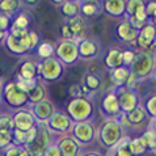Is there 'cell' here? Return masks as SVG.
<instances>
[{"mask_svg":"<svg viewBox=\"0 0 156 156\" xmlns=\"http://www.w3.org/2000/svg\"><path fill=\"white\" fill-rule=\"evenodd\" d=\"M135 101H136V98L131 92H125L122 96H121L118 104L122 106V109L131 110V109H134V106H135Z\"/></svg>","mask_w":156,"mask_h":156,"instance_id":"obj_17","label":"cell"},{"mask_svg":"<svg viewBox=\"0 0 156 156\" xmlns=\"http://www.w3.org/2000/svg\"><path fill=\"white\" fill-rule=\"evenodd\" d=\"M112 77L115 80V83H125V81L127 80L129 77V71L126 70V68H115V70L113 71V73H112Z\"/></svg>","mask_w":156,"mask_h":156,"instance_id":"obj_28","label":"cell"},{"mask_svg":"<svg viewBox=\"0 0 156 156\" xmlns=\"http://www.w3.org/2000/svg\"><path fill=\"white\" fill-rule=\"evenodd\" d=\"M53 53H54V49H53V46H51L50 43H42V45H40V47H38V50H37L38 57H41L43 59L51 58Z\"/></svg>","mask_w":156,"mask_h":156,"instance_id":"obj_27","label":"cell"},{"mask_svg":"<svg viewBox=\"0 0 156 156\" xmlns=\"http://www.w3.org/2000/svg\"><path fill=\"white\" fill-rule=\"evenodd\" d=\"M89 110H90V106L89 104L85 101V100H81V98H76L68 105V112L70 114L73 115L76 119H80V118H84L89 114Z\"/></svg>","mask_w":156,"mask_h":156,"instance_id":"obj_6","label":"cell"},{"mask_svg":"<svg viewBox=\"0 0 156 156\" xmlns=\"http://www.w3.org/2000/svg\"><path fill=\"white\" fill-rule=\"evenodd\" d=\"M67 27L70 29V32L72 33V37L75 38V37H80L81 34H83L85 25H84V20L81 19V17L75 16V17H72V19L68 20Z\"/></svg>","mask_w":156,"mask_h":156,"instance_id":"obj_12","label":"cell"},{"mask_svg":"<svg viewBox=\"0 0 156 156\" xmlns=\"http://www.w3.org/2000/svg\"><path fill=\"white\" fill-rule=\"evenodd\" d=\"M12 131L7 130H0V148L7 150L12 144Z\"/></svg>","mask_w":156,"mask_h":156,"instance_id":"obj_26","label":"cell"},{"mask_svg":"<svg viewBox=\"0 0 156 156\" xmlns=\"http://www.w3.org/2000/svg\"><path fill=\"white\" fill-rule=\"evenodd\" d=\"M29 24H30V20H29V17H28L27 15L21 13V15H19V16H17L16 19H15L13 24H12L11 27L17 28V29H23V30H28Z\"/></svg>","mask_w":156,"mask_h":156,"instance_id":"obj_24","label":"cell"},{"mask_svg":"<svg viewBox=\"0 0 156 156\" xmlns=\"http://www.w3.org/2000/svg\"><path fill=\"white\" fill-rule=\"evenodd\" d=\"M37 73L42 75L46 80H55L62 73V66H60V63L57 59L49 58L45 59L42 63H38Z\"/></svg>","mask_w":156,"mask_h":156,"instance_id":"obj_2","label":"cell"},{"mask_svg":"<svg viewBox=\"0 0 156 156\" xmlns=\"http://www.w3.org/2000/svg\"><path fill=\"white\" fill-rule=\"evenodd\" d=\"M57 53L63 62L71 63L77 57V46L71 41H64L58 46Z\"/></svg>","mask_w":156,"mask_h":156,"instance_id":"obj_4","label":"cell"},{"mask_svg":"<svg viewBox=\"0 0 156 156\" xmlns=\"http://www.w3.org/2000/svg\"><path fill=\"white\" fill-rule=\"evenodd\" d=\"M12 118H13L15 129L21 130V131H28L29 129L36 126V118L32 114V112L29 110H24V109L17 110Z\"/></svg>","mask_w":156,"mask_h":156,"instance_id":"obj_3","label":"cell"},{"mask_svg":"<svg viewBox=\"0 0 156 156\" xmlns=\"http://www.w3.org/2000/svg\"><path fill=\"white\" fill-rule=\"evenodd\" d=\"M129 118V122H133V123H139L140 121L144 118V113H143V110L140 108H136V109L131 110L127 115Z\"/></svg>","mask_w":156,"mask_h":156,"instance_id":"obj_30","label":"cell"},{"mask_svg":"<svg viewBox=\"0 0 156 156\" xmlns=\"http://www.w3.org/2000/svg\"><path fill=\"white\" fill-rule=\"evenodd\" d=\"M43 97H45V88H43L41 84H38V83H37V85L34 87V88L28 93V98H29L32 102H34V104L43 101Z\"/></svg>","mask_w":156,"mask_h":156,"instance_id":"obj_18","label":"cell"},{"mask_svg":"<svg viewBox=\"0 0 156 156\" xmlns=\"http://www.w3.org/2000/svg\"><path fill=\"white\" fill-rule=\"evenodd\" d=\"M32 114L34 115V118L37 117V118H40V119H47L51 117V114H53V106H51L50 102H47L43 100L41 102L34 104Z\"/></svg>","mask_w":156,"mask_h":156,"instance_id":"obj_9","label":"cell"},{"mask_svg":"<svg viewBox=\"0 0 156 156\" xmlns=\"http://www.w3.org/2000/svg\"><path fill=\"white\" fill-rule=\"evenodd\" d=\"M98 84H100L98 79H97V77H94L93 75H90V76L87 77V88L94 89V88H97V87H98Z\"/></svg>","mask_w":156,"mask_h":156,"instance_id":"obj_38","label":"cell"},{"mask_svg":"<svg viewBox=\"0 0 156 156\" xmlns=\"http://www.w3.org/2000/svg\"><path fill=\"white\" fill-rule=\"evenodd\" d=\"M12 139H13L19 146L25 144V131L15 129L13 131H12Z\"/></svg>","mask_w":156,"mask_h":156,"instance_id":"obj_32","label":"cell"},{"mask_svg":"<svg viewBox=\"0 0 156 156\" xmlns=\"http://www.w3.org/2000/svg\"><path fill=\"white\" fill-rule=\"evenodd\" d=\"M81 9H83V13L85 16H93L97 12V5H94L92 3H85Z\"/></svg>","mask_w":156,"mask_h":156,"instance_id":"obj_35","label":"cell"},{"mask_svg":"<svg viewBox=\"0 0 156 156\" xmlns=\"http://www.w3.org/2000/svg\"><path fill=\"white\" fill-rule=\"evenodd\" d=\"M118 34L121 36V38L125 40V41H133L134 38L136 37L138 32L131 24L123 23V24H121L118 27Z\"/></svg>","mask_w":156,"mask_h":156,"instance_id":"obj_14","label":"cell"},{"mask_svg":"<svg viewBox=\"0 0 156 156\" xmlns=\"http://www.w3.org/2000/svg\"><path fill=\"white\" fill-rule=\"evenodd\" d=\"M0 130H7V131H13L15 130L13 118L11 115H8V114L0 115Z\"/></svg>","mask_w":156,"mask_h":156,"instance_id":"obj_25","label":"cell"},{"mask_svg":"<svg viewBox=\"0 0 156 156\" xmlns=\"http://www.w3.org/2000/svg\"><path fill=\"white\" fill-rule=\"evenodd\" d=\"M70 126V119L62 113H53L49 121V127L55 131H64Z\"/></svg>","mask_w":156,"mask_h":156,"instance_id":"obj_7","label":"cell"},{"mask_svg":"<svg viewBox=\"0 0 156 156\" xmlns=\"http://www.w3.org/2000/svg\"><path fill=\"white\" fill-rule=\"evenodd\" d=\"M36 75H37V67L36 64L30 60H25V62L20 66V70H19V77L21 79H25V80H32V79H36Z\"/></svg>","mask_w":156,"mask_h":156,"instance_id":"obj_11","label":"cell"},{"mask_svg":"<svg viewBox=\"0 0 156 156\" xmlns=\"http://www.w3.org/2000/svg\"><path fill=\"white\" fill-rule=\"evenodd\" d=\"M19 5L20 3L16 0H3V2H0V12H2V15L9 17L19 9Z\"/></svg>","mask_w":156,"mask_h":156,"instance_id":"obj_16","label":"cell"},{"mask_svg":"<svg viewBox=\"0 0 156 156\" xmlns=\"http://www.w3.org/2000/svg\"><path fill=\"white\" fill-rule=\"evenodd\" d=\"M59 151H60V155H63V156H76L77 154V144H76V142L75 140H72V139H63V140H60V144H59Z\"/></svg>","mask_w":156,"mask_h":156,"instance_id":"obj_13","label":"cell"},{"mask_svg":"<svg viewBox=\"0 0 156 156\" xmlns=\"http://www.w3.org/2000/svg\"><path fill=\"white\" fill-rule=\"evenodd\" d=\"M5 45H7L8 49H9L12 53H15V54H24V53H27L28 51L27 47H25L23 37L17 38V37H13L9 33L5 34Z\"/></svg>","mask_w":156,"mask_h":156,"instance_id":"obj_8","label":"cell"},{"mask_svg":"<svg viewBox=\"0 0 156 156\" xmlns=\"http://www.w3.org/2000/svg\"><path fill=\"white\" fill-rule=\"evenodd\" d=\"M144 9H146L147 16L151 15V16H154L155 19H156V3H150L148 7H146Z\"/></svg>","mask_w":156,"mask_h":156,"instance_id":"obj_40","label":"cell"},{"mask_svg":"<svg viewBox=\"0 0 156 156\" xmlns=\"http://www.w3.org/2000/svg\"><path fill=\"white\" fill-rule=\"evenodd\" d=\"M155 36H156V29L154 25H146V27L142 29L139 37H138V43H139V46H142V47L150 46L151 43H152Z\"/></svg>","mask_w":156,"mask_h":156,"instance_id":"obj_10","label":"cell"},{"mask_svg":"<svg viewBox=\"0 0 156 156\" xmlns=\"http://www.w3.org/2000/svg\"><path fill=\"white\" fill-rule=\"evenodd\" d=\"M117 156H131V152H130V148H129L127 143H122V144L119 146Z\"/></svg>","mask_w":156,"mask_h":156,"instance_id":"obj_37","label":"cell"},{"mask_svg":"<svg viewBox=\"0 0 156 156\" xmlns=\"http://www.w3.org/2000/svg\"><path fill=\"white\" fill-rule=\"evenodd\" d=\"M127 5H129L127 7V11H129V13L131 15V16L135 15L138 11L142 9V8H144V7H143V3L142 2H130Z\"/></svg>","mask_w":156,"mask_h":156,"instance_id":"obj_34","label":"cell"},{"mask_svg":"<svg viewBox=\"0 0 156 156\" xmlns=\"http://www.w3.org/2000/svg\"><path fill=\"white\" fill-rule=\"evenodd\" d=\"M146 147H147V144H146V142L143 140L142 138H136V139H134L129 144L130 152L134 154V155H142L146 151Z\"/></svg>","mask_w":156,"mask_h":156,"instance_id":"obj_21","label":"cell"},{"mask_svg":"<svg viewBox=\"0 0 156 156\" xmlns=\"http://www.w3.org/2000/svg\"><path fill=\"white\" fill-rule=\"evenodd\" d=\"M121 63H122V53L118 50H112L106 57V64L109 67L118 68Z\"/></svg>","mask_w":156,"mask_h":156,"instance_id":"obj_20","label":"cell"},{"mask_svg":"<svg viewBox=\"0 0 156 156\" xmlns=\"http://www.w3.org/2000/svg\"><path fill=\"white\" fill-rule=\"evenodd\" d=\"M142 139L144 140L146 144L148 147H151V148H155L156 147V135H155L154 131H147Z\"/></svg>","mask_w":156,"mask_h":156,"instance_id":"obj_31","label":"cell"},{"mask_svg":"<svg viewBox=\"0 0 156 156\" xmlns=\"http://www.w3.org/2000/svg\"><path fill=\"white\" fill-rule=\"evenodd\" d=\"M4 156H32L29 154V151L23 146H13L11 144L8 148L5 150Z\"/></svg>","mask_w":156,"mask_h":156,"instance_id":"obj_22","label":"cell"},{"mask_svg":"<svg viewBox=\"0 0 156 156\" xmlns=\"http://www.w3.org/2000/svg\"><path fill=\"white\" fill-rule=\"evenodd\" d=\"M2 92H3V89H2V83H0V96H2Z\"/></svg>","mask_w":156,"mask_h":156,"instance_id":"obj_43","label":"cell"},{"mask_svg":"<svg viewBox=\"0 0 156 156\" xmlns=\"http://www.w3.org/2000/svg\"><path fill=\"white\" fill-rule=\"evenodd\" d=\"M77 11H79V7L76 5L75 3H64L63 4V7H62V13L64 16H68V17H75L76 13H77Z\"/></svg>","mask_w":156,"mask_h":156,"instance_id":"obj_29","label":"cell"},{"mask_svg":"<svg viewBox=\"0 0 156 156\" xmlns=\"http://www.w3.org/2000/svg\"><path fill=\"white\" fill-rule=\"evenodd\" d=\"M104 108L106 109L108 113H112V114L118 113L119 104H118V100H117V97L114 94H109V96L105 98V101H104Z\"/></svg>","mask_w":156,"mask_h":156,"instance_id":"obj_19","label":"cell"},{"mask_svg":"<svg viewBox=\"0 0 156 156\" xmlns=\"http://www.w3.org/2000/svg\"><path fill=\"white\" fill-rule=\"evenodd\" d=\"M134 59H135V55H134L133 51H125L122 54V62H125L126 64L134 62Z\"/></svg>","mask_w":156,"mask_h":156,"instance_id":"obj_39","label":"cell"},{"mask_svg":"<svg viewBox=\"0 0 156 156\" xmlns=\"http://www.w3.org/2000/svg\"><path fill=\"white\" fill-rule=\"evenodd\" d=\"M75 135L81 140H89L92 138V127L85 122L77 123L75 126Z\"/></svg>","mask_w":156,"mask_h":156,"instance_id":"obj_15","label":"cell"},{"mask_svg":"<svg viewBox=\"0 0 156 156\" xmlns=\"http://www.w3.org/2000/svg\"><path fill=\"white\" fill-rule=\"evenodd\" d=\"M62 36L63 38H66V40H72V33L70 32V29H68L67 25H64V27L62 28Z\"/></svg>","mask_w":156,"mask_h":156,"instance_id":"obj_41","label":"cell"},{"mask_svg":"<svg viewBox=\"0 0 156 156\" xmlns=\"http://www.w3.org/2000/svg\"><path fill=\"white\" fill-rule=\"evenodd\" d=\"M9 24H11L9 17L5 16V15H2V13H0V33H4V34H5V32H7L8 29H9Z\"/></svg>","mask_w":156,"mask_h":156,"instance_id":"obj_33","label":"cell"},{"mask_svg":"<svg viewBox=\"0 0 156 156\" xmlns=\"http://www.w3.org/2000/svg\"><path fill=\"white\" fill-rule=\"evenodd\" d=\"M3 97L4 100L9 104L11 106H23L25 105V104L28 102V93L23 92L19 87L16 85L15 81H12V83L7 84L5 87H4L3 89Z\"/></svg>","mask_w":156,"mask_h":156,"instance_id":"obj_1","label":"cell"},{"mask_svg":"<svg viewBox=\"0 0 156 156\" xmlns=\"http://www.w3.org/2000/svg\"><path fill=\"white\" fill-rule=\"evenodd\" d=\"M43 156H62L60 155V151L58 148V146H49L43 152Z\"/></svg>","mask_w":156,"mask_h":156,"instance_id":"obj_36","label":"cell"},{"mask_svg":"<svg viewBox=\"0 0 156 156\" xmlns=\"http://www.w3.org/2000/svg\"><path fill=\"white\" fill-rule=\"evenodd\" d=\"M4 37H5V34H4V33H0V41H2Z\"/></svg>","mask_w":156,"mask_h":156,"instance_id":"obj_42","label":"cell"},{"mask_svg":"<svg viewBox=\"0 0 156 156\" xmlns=\"http://www.w3.org/2000/svg\"><path fill=\"white\" fill-rule=\"evenodd\" d=\"M152 67V58L148 54H140L135 60H134V67H133V73L135 76H142L146 75L147 72Z\"/></svg>","mask_w":156,"mask_h":156,"instance_id":"obj_5","label":"cell"},{"mask_svg":"<svg viewBox=\"0 0 156 156\" xmlns=\"http://www.w3.org/2000/svg\"><path fill=\"white\" fill-rule=\"evenodd\" d=\"M88 156H93V155H88Z\"/></svg>","mask_w":156,"mask_h":156,"instance_id":"obj_44","label":"cell"},{"mask_svg":"<svg viewBox=\"0 0 156 156\" xmlns=\"http://www.w3.org/2000/svg\"><path fill=\"white\" fill-rule=\"evenodd\" d=\"M79 51H80L81 55H84V57H90V55H93L96 53V46H94L93 42H90V41H83L79 46Z\"/></svg>","mask_w":156,"mask_h":156,"instance_id":"obj_23","label":"cell"}]
</instances>
